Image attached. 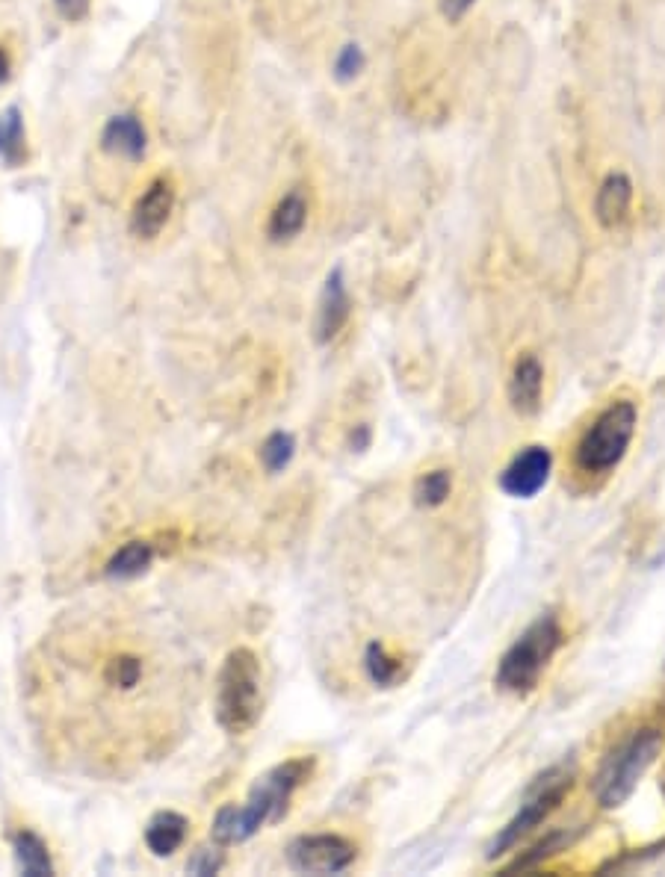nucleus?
<instances>
[{
	"mask_svg": "<svg viewBox=\"0 0 665 877\" xmlns=\"http://www.w3.org/2000/svg\"><path fill=\"white\" fill-rule=\"evenodd\" d=\"M308 771H311L308 759H293V762H284V765L272 768L269 774H264L255 783V789H252V795H249V801L243 807L228 804V807H222L216 813L210 836L219 845H234V842H243V839L255 836L269 821H278L287 810L290 795L296 792V786L305 780Z\"/></svg>",
	"mask_w": 665,
	"mask_h": 877,
	"instance_id": "1",
	"label": "nucleus"
},
{
	"mask_svg": "<svg viewBox=\"0 0 665 877\" xmlns=\"http://www.w3.org/2000/svg\"><path fill=\"white\" fill-rule=\"evenodd\" d=\"M261 718V665L258 656L246 647H237L216 683V721L234 733H249Z\"/></svg>",
	"mask_w": 665,
	"mask_h": 877,
	"instance_id": "2",
	"label": "nucleus"
},
{
	"mask_svg": "<svg viewBox=\"0 0 665 877\" xmlns=\"http://www.w3.org/2000/svg\"><path fill=\"white\" fill-rule=\"evenodd\" d=\"M660 751H663V730H657V727L636 730L630 739H624L603 759L598 777H595V798H598L600 807H606V810L621 807L636 792L645 771L657 762Z\"/></svg>",
	"mask_w": 665,
	"mask_h": 877,
	"instance_id": "3",
	"label": "nucleus"
},
{
	"mask_svg": "<svg viewBox=\"0 0 665 877\" xmlns=\"http://www.w3.org/2000/svg\"><path fill=\"white\" fill-rule=\"evenodd\" d=\"M562 644V627L553 615H541L535 624L524 629V635L503 653L494 683L503 691L524 694L538 686L541 671L553 659Z\"/></svg>",
	"mask_w": 665,
	"mask_h": 877,
	"instance_id": "4",
	"label": "nucleus"
},
{
	"mask_svg": "<svg viewBox=\"0 0 665 877\" xmlns=\"http://www.w3.org/2000/svg\"><path fill=\"white\" fill-rule=\"evenodd\" d=\"M633 432H636V405L612 402L577 443V452H574L577 470L586 476L612 473L627 455Z\"/></svg>",
	"mask_w": 665,
	"mask_h": 877,
	"instance_id": "5",
	"label": "nucleus"
},
{
	"mask_svg": "<svg viewBox=\"0 0 665 877\" xmlns=\"http://www.w3.org/2000/svg\"><path fill=\"white\" fill-rule=\"evenodd\" d=\"M571 789V774H565V771H559V768H553V771H547L535 786L530 789V795H527V801L521 804V810L518 815L497 833V839L491 842V848H488V860H494V857H500V854H506L509 848H515L530 830H535L547 815L553 813L559 804H562V798H565V792Z\"/></svg>",
	"mask_w": 665,
	"mask_h": 877,
	"instance_id": "6",
	"label": "nucleus"
},
{
	"mask_svg": "<svg viewBox=\"0 0 665 877\" xmlns=\"http://www.w3.org/2000/svg\"><path fill=\"white\" fill-rule=\"evenodd\" d=\"M355 848L332 833L299 836L287 848V863L305 875H340L352 866Z\"/></svg>",
	"mask_w": 665,
	"mask_h": 877,
	"instance_id": "7",
	"label": "nucleus"
},
{
	"mask_svg": "<svg viewBox=\"0 0 665 877\" xmlns=\"http://www.w3.org/2000/svg\"><path fill=\"white\" fill-rule=\"evenodd\" d=\"M172 207H175V184H172V178L160 175L136 198L131 213V231L139 240H154L166 228Z\"/></svg>",
	"mask_w": 665,
	"mask_h": 877,
	"instance_id": "8",
	"label": "nucleus"
},
{
	"mask_svg": "<svg viewBox=\"0 0 665 877\" xmlns=\"http://www.w3.org/2000/svg\"><path fill=\"white\" fill-rule=\"evenodd\" d=\"M550 467H553V455L547 446H530L524 449L500 476V488L515 497V500H530L535 497L547 479H550Z\"/></svg>",
	"mask_w": 665,
	"mask_h": 877,
	"instance_id": "9",
	"label": "nucleus"
},
{
	"mask_svg": "<svg viewBox=\"0 0 665 877\" xmlns=\"http://www.w3.org/2000/svg\"><path fill=\"white\" fill-rule=\"evenodd\" d=\"M145 677V662L142 656L131 650V647H116L104 656V662H98V686L104 691H116V694H131L142 686Z\"/></svg>",
	"mask_w": 665,
	"mask_h": 877,
	"instance_id": "10",
	"label": "nucleus"
},
{
	"mask_svg": "<svg viewBox=\"0 0 665 877\" xmlns=\"http://www.w3.org/2000/svg\"><path fill=\"white\" fill-rule=\"evenodd\" d=\"M101 148L113 157L139 163L148 151V133L145 125L133 116V113H119L113 116L104 130H101Z\"/></svg>",
	"mask_w": 665,
	"mask_h": 877,
	"instance_id": "11",
	"label": "nucleus"
},
{
	"mask_svg": "<svg viewBox=\"0 0 665 877\" xmlns=\"http://www.w3.org/2000/svg\"><path fill=\"white\" fill-rule=\"evenodd\" d=\"M352 311L349 293H346V281H343V269H334L326 278L323 296H320V308H317V340L320 343H332L334 337L343 331L346 319Z\"/></svg>",
	"mask_w": 665,
	"mask_h": 877,
	"instance_id": "12",
	"label": "nucleus"
},
{
	"mask_svg": "<svg viewBox=\"0 0 665 877\" xmlns=\"http://www.w3.org/2000/svg\"><path fill=\"white\" fill-rule=\"evenodd\" d=\"M633 204V181L624 172H609L600 181L598 195H595V216L606 231H615L627 222Z\"/></svg>",
	"mask_w": 665,
	"mask_h": 877,
	"instance_id": "13",
	"label": "nucleus"
},
{
	"mask_svg": "<svg viewBox=\"0 0 665 877\" xmlns=\"http://www.w3.org/2000/svg\"><path fill=\"white\" fill-rule=\"evenodd\" d=\"M541 390H544V370L535 355H521L515 364V373L509 381V399L512 408L524 417L541 408Z\"/></svg>",
	"mask_w": 665,
	"mask_h": 877,
	"instance_id": "14",
	"label": "nucleus"
},
{
	"mask_svg": "<svg viewBox=\"0 0 665 877\" xmlns=\"http://www.w3.org/2000/svg\"><path fill=\"white\" fill-rule=\"evenodd\" d=\"M305 222H308V198L299 189H293L269 213L266 234H269L272 243H287V240H293V237L302 234Z\"/></svg>",
	"mask_w": 665,
	"mask_h": 877,
	"instance_id": "15",
	"label": "nucleus"
},
{
	"mask_svg": "<svg viewBox=\"0 0 665 877\" xmlns=\"http://www.w3.org/2000/svg\"><path fill=\"white\" fill-rule=\"evenodd\" d=\"M187 818L178 813H157L145 827V845L157 857H172L187 839Z\"/></svg>",
	"mask_w": 665,
	"mask_h": 877,
	"instance_id": "16",
	"label": "nucleus"
},
{
	"mask_svg": "<svg viewBox=\"0 0 665 877\" xmlns=\"http://www.w3.org/2000/svg\"><path fill=\"white\" fill-rule=\"evenodd\" d=\"M27 157V127L18 107L3 110L0 116V160L6 166H21Z\"/></svg>",
	"mask_w": 665,
	"mask_h": 877,
	"instance_id": "17",
	"label": "nucleus"
},
{
	"mask_svg": "<svg viewBox=\"0 0 665 877\" xmlns=\"http://www.w3.org/2000/svg\"><path fill=\"white\" fill-rule=\"evenodd\" d=\"M15 857H18V866H21L24 875L42 877L54 872L51 854H48L45 842L36 833H30V830H24V833L15 836Z\"/></svg>",
	"mask_w": 665,
	"mask_h": 877,
	"instance_id": "18",
	"label": "nucleus"
},
{
	"mask_svg": "<svg viewBox=\"0 0 665 877\" xmlns=\"http://www.w3.org/2000/svg\"><path fill=\"white\" fill-rule=\"evenodd\" d=\"M151 559H154V550L151 544L145 541H131L125 544L110 562H107V576L110 579H133L139 573H145L151 567Z\"/></svg>",
	"mask_w": 665,
	"mask_h": 877,
	"instance_id": "19",
	"label": "nucleus"
},
{
	"mask_svg": "<svg viewBox=\"0 0 665 877\" xmlns=\"http://www.w3.org/2000/svg\"><path fill=\"white\" fill-rule=\"evenodd\" d=\"M364 665H367V674H370V680H373L376 686H382V689L394 686V683L399 680V674H402L399 662L388 656V650H385L382 644H370V647H367Z\"/></svg>",
	"mask_w": 665,
	"mask_h": 877,
	"instance_id": "20",
	"label": "nucleus"
},
{
	"mask_svg": "<svg viewBox=\"0 0 665 877\" xmlns=\"http://www.w3.org/2000/svg\"><path fill=\"white\" fill-rule=\"evenodd\" d=\"M450 488H453V479L447 470H432L426 473L417 485H414V500L417 505H426V508H435L441 502L450 497Z\"/></svg>",
	"mask_w": 665,
	"mask_h": 877,
	"instance_id": "21",
	"label": "nucleus"
},
{
	"mask_svg": "<svg viewBox=\"0 0 665 877\" xmlns=\"http://www.w3.org/2000/svg\"><path fill=\"white\" fill-rule=\"evenodd\" d=\"M293 449H296V443H293L290 435H284V432L269 435L264 446H261V458H264L266 470H269V473L284 470V467L290 464V458H293Z\"/></svg>",
	"mask_w": 665,
	"mask_h": 877,
	"instance_id": "22",
	"label": "nucleus"
},
{
	"mask_svg": "<svg viewBox=\"0 0 665 877\" xmlns=\"http://www.w3.org/2000/svg\"><path fill=\"white\" fill-rule=\"evenodd\" d=\"M364 65H367V57H364L361 45L349 42V45H343V48L337 51V57H334V77H337L340 83H352V80L364 71Z\"/></svg>",
	"mask_w": 665,
	"mask_h": 877,
	"instance_id": "23",
	"label": "nucleus"
},
{
	"mask_svg": "<svg viewBox=\"0 0 665 877\" xmlns=\"http://www.w3.org/2000/svg\"><path fill=\"white\" fill-rule=\"evenodd\" d=\"M219 866H222V851L219 848H199L190 857L187 872H193V875H216Z\"/></svg>",
	"mask_w": 665,
	"mask_h": 877,
	"instance_id": "24",
	"label": "nucleus"
},
{
	"mask_svg": "<svg viewBox=\"0 0 665 877\" xmlns=\"http://www.w3.org/2000/svg\"><path fill=\"white\" fill-rule=\"evenodd\" d=\"M473 3H476V0H441V12H444L447 21L456 24V21H462L467 12L473 9Z\"/></svg>",
	"mask_w": 665,
	"mask_h": 877,
	"instance_id": "25",
	"label": "nucleus"
},
{
	"mask_svg": "<svg viewBox=\"0 0 665 877\" xmlns=\"http://www.w3.org/2000/svg\"><path fill=\"white\" fill-rule=\"evenodd\" d=\"M54 3H57L60 15L68 21H80L89 12V0H54Z\"/></svg>",
	"mask_w": 665,
	"mask_h": 877,
	"instance_id": "26",
	"label": "nucleus"
},
{
	"mask_svg": "<svg viewBox=\"0 0 665 877\" xmlns=\"http://www.w3.org/2000/svg\"><path fill=\"white\" fill-rule=\"evenodd\" d=\"M9 71H12V63H9V54H6V48H0V86L9 80Z\"/></svg>",
	"mask_w": 665,
	"mask_h": 877,
	"instance_id": "27",
	"label": "nucleus"
}]
</instances>
